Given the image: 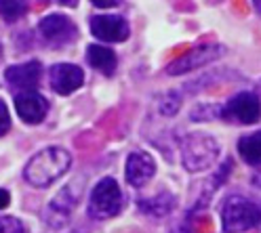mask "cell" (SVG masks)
<instances>
[{
	"instance_id": "6",
	"label": "cell",
	"mask_w": 261,
	"mask_h": 233,
	"mask_svg": "<svg viewBox=\"0 0 261 233\" xmlns=\"http://www.w3.org/2000/svg\"><path fill=\"white\" fill-rule=\"evenodd\" d=\"M223 53H225V46H221V44H198V46L190 48L186 55L177 57L173 63H169L167 74L169 76H184L188 72L202 68V65L217 61L219 57H223Z\"/></svg>"
},
{
	"instance_id": "7",
	"label": "cell",
	"mask_w": 261,
	"mask_h": 233,
	"mask_svg": "<svg viewBox=\"0 0 261 233\" xmlns=\"http://www.w3.org/2000/svg\"><path fill=\"white\" fill-rule=\"evenodd\" d=\"M219 118L234 124H255L261 118V101L255 93H238L221 107Z\"/></svg>"
},
{
	"instance_id": "9",
	"label": "cell",
	"mask_w": 261,
	"mask_h": 233,
	"mask_svg": "<svg viewBox=\"0 0 261 233\" xmlns=\"http://www.w3.org/2000/svg\"><path fill=\"white\" fill-rule=\"evenodd\" d=\"M91 34L99 40V42H108V44H114V42H124L128 36H130V27H128V21L120 15H93L91 17Z\"/></svg>"
},
{
	"instance_id": "4",
	"label": "cell",
	"mask_w": 261,
	"mask_h": 233,
	"mask_svg": "<svg viewBox=\"0 0 261 233\" xmlns=\"http://www.w3.org/2000/svg\"><path fill=\"white\" fill-rule=\"evenodd\" d=\"M122 204L124 199H122V189L118 185V181L106 177L97 183L89 195V214L97 221L114 219L122 210Z\"/></svg>"
},
{
	"instance_id": "2",
	"label": "cell",
	"mask_w": 261,
	"mask_h": 233,
	"mask_svg": "<svg viewBox=\"0 0 261 233\" xmlns=\"http://www.w3.org/2000/svg\"><path fill=\"white\" fill-rule=\"evenodd\" d=\"M261 225V202L230 195L221 206V229L223 233H244Z\"/></svg>"
},
{
	"instance_id": "5",
	"label": "cell",
	"mask_w": 261,
	"mask_h": 233,
	"mask_svg": "<svg viewBox=\"0 0 261 233\" xmlns=\"http://www.w3.org/2000/svg\"><path fill=\"white\" fill-rule=\"evenodd\" d=\"M38 34L46 44H51L55 48H63L78 38V27L68 15L51 13V15H46V17L40 19Z\"/></svg>"
},
{
	"instance_id": "17",
	"label": "cell",
	"mask_w": 261,
	"mask_h": 233,
	"mask_svg": "<svg viewBox=\"0 0 261 233\" xmlns=\"http://www.w3.org/2000/svg\"><path fill=\"white\" fill-rule=\"evenodd\" d=\"M25 13H28V3H23V0H3L0 3V17L7 23L21 19Z\"/></svg>"
},
{
	"instance_id": "3",
	"label": "cell",
	"mask_w": 261,
	"mask_h": 233,
	"mask_svg": "<svg viewBox=\"0 0 261 233\" xmlns=\"http://www.w3.org/2000/svg\"><path fill=\"white\" fill-rule=\"evenodd\" d=\"M221 147L217 139L204 132H190L181 139V164L188 172H202L219 158Z\"/></svg>"
},
{
	"instance_id": "14",
	"label": "cell",
	"mask_w": 261,
	"mask_h": 233,
	"mask_svg": "<svg viewBox=\"0 0 261 233\" xmlns=\"http://www.w3.org/2000/svg\"><path fill=\"white\" fill-rule=\"evenodd\" d=\"M87 59L93 70L101 72L103 76H114L118 68V57L112 48L103 46V44H89L87 48Z\"/></svg>"
},
{
	"instance_id": "18",
	"label": "cell",
	"mask_w": 261,
	"mask_h": 233,
	"mask_svg": "<svg viewBox=\"0 0 261 233\" xmlns=\"http://www.w3.org/2000/svg\"><path fill=\"white\" fill-rule=\"evenodd\" d=\"M0 233H28V227L17 216H0Z\"/></svg>"
},
{
	"instance_id": "20",
	"label": "cell",
	"mask_w": 261,
	"mask_h": 233,
	"mask_svg": "<svg viewBox=\"0 0 261 233\" xmlns=\"http://www.w3.org/2000/svg\"><path fill=\"white\" fill-rule=\"evenodd\" d=\"M11 130V115H9V107L7 103L0 99V137H5Z\"/></svg>"
},
{
	"instance_id": "16",
	"label": "cell",
	"mask_w": 261,
	"mask_h": 233,
	"mask_svg": "<svg viewBox=\"0 0 261 233\" xmlns=\"http://www.w3.org/2000/svg\"><path fill=\"white\" fill-rule=\"evenodd\" d=\"M238 154H240V158L247 164L261 166V130L240 137V141H238Z\"/></svg>"
},
{
	"instance_id": "21",
	"label": "cell",
	"mask_w": 261,
	"mask_h": 233,
	"mask_svg": "<svg viewBox=\"0 0 261 233\" xmlns=\"http://www.w3.org/2000/svg\"><path fill=\"white\" fill-rule=\"evenodd\" d=\"M9 204H11V193L7 189H0V210L9 208Z\"/></svg>"
},
{
	"instance_id": "15",
	"label": "cell",
	"mask_w": 261,
	"mask_h": 233,
	"mask_svg": "<svg viewBox=\"0 0 261 233\" xmlns=\"http://www.w3.org/2000/svg\"><path fill=\"white\" fill-rule=\"evenodd\" d=\"M175 195L169 193V191H160L158 195L154 197H141L139 199V210L145 212L148 216H154V219H162L173 212L175 208Z\"/></svg>"
},
{
	"instance_id": "11",
	"label": "cell",
	"mask_w": 261,
	"mask_h": 233,
	"mask_svg": "<svg viewBox=\"0 0 261 233\" xmlns=\"http://www.w3.org/2000/svg\"><path fill=\"white\" fill-rule=\"evenodd\" d=\"M15 109L25 124H40L48 113V99L38 91H23L15 95Z\"/></svg>"
},
{
	"instance_id": "12",
	"label": "cell",
	"mask_w": 261,
	"mask_h": 233,
	"mask_svg": "<svg viewBox=\"0 0 261 233\" xmlns=\"http://www.w3.org/2000/svg\"><path fill=\"white\" fill-rule=\"evenodd\" d=\"M156 174V162L148 152L128 154L124 164V179L130 187H143Z\"/></svg>"
},
{
	"instance_id": "24",
	"label": "cell",
	"mask_w": 261,
	"mask_h": 233,
	"mask_svg": "<svg viewBox=\"0 0 261 233\" xmlns=\"http://www.w3.org/2000/svg\"><path fill=\"white\" fill-rule=\"evenodd\" d=\"M0 59H3V46H0Z\"/></svg>"
},
{
	"instance_id": "1",
	"label": "cell",
	"mask_w": 261,
	"mask_h": 233,
	"mask_svg": "<svg viewBox=\"0 0 261 233\" xmlns=\"http://www.w3.org/2000/svg\"><path fill=\"white\" fill-rule=\"evenodd\" d=\"M72 166V156L65 147L61 145H51L40 149L38 154L30 158V162L23 168V179L32 187H48L51 183L59 181Z\"/></svg>"
},
{
	"instance_id": "10",
	"label": "cell",
	"mask_w": 261,
	"mask_h": 233,
	"mask_svg": "<svg viewBox=\"0 0 261 233\" xmlns=\"http://www.w3.org/2000/svg\"><path fill=\"white\" fill-rule=\"evenodd\" d=\"M48 84L57 95H72L85 84V72L76 63H55L48 70Z\"/></svg>"
},
{
	"instance_id": "25",
	"label": "cell",
	"mask_w": 261,
	"mask_h": 233,
	"mask_svg": "<svg viewBox=\"0 0 261 233\" xmlns=\"http://www.w3.org/2000/svg\"><path fill=\"white\" fill-rule=\"evenodd\" d=\"M76 233H78V231H76Z\"/></svg>"
},
{
	"instance_id": "22",
	"label": "cell",
	"mask_w": 261,
	"mask_h": 233,
	"mask_svg": "<svg viewBox=\"0 0 261 233\" xmlns=\"http://www.w3.org/2000/svg\"><path fill=\"white\" fill-rule=\"evenodd\" d=\"M95 9H118V3H93Z\"/></svg>"
},
{
	"instance_id": "23",
	"label": "cell",
	"mask_w": 261,
	"mask_h": 233,
	"mask_svg": "<svg viewBox=\"0 0 261 233\" xmlns=\"http://www.w3.org/2000/svg\"><path fill=\"white\" fill-rule=\"evenodd\" d=\"M255 9L259 11V15H261V3H255Z\"/></svg>"
},
{
	"instance_id": "19",
	"label": "cell",
	"mask_w": 261,
	"mask_h": 233,
	"mask_svg": "<svg viewBox=\"0 0 261 233\" xmlns=\"http://www.w3.org/2000/svg\"><path fill=\"white\" fill-rule=\"evenodd\" d=\"M160 113L162 115H175L179 111V107H181V99H179L177 93H169L165 99L160 101Z\"/></svg>"
},
{
	"instance_id": "13",
	"label": "cell",
	"mask_w": 261,
	"mask_h": 233,
	"mask_svg": "<svg viewBox=\"0 0 261 233\" xmlns=\"http://www.w3.org/2000/svg\"><path fill=\"white\" fill-rule=\"evenodd\" d=\"M42 76V65L40 61H28L19 65H9L5 70V80L13 89H17L19 93L23 91H36L38 82Z\"/></svg>"
},
{
	"instance_id": "8",
	"label": "cell",
	"mask_w": 261,
	"mask_h": 233,
	"mask_svg": "<svg viewBox=\"0 0 261 233\" xmlns=\"http://www.w3.org/2000/svg\"><path fill=\"white\" fill-rule=\"evenodd\" d=\"M78 199L80 197H78V193L74 191L72 185L59 189L55 193V197L44 208V223L51 229H63L65 225L70 223L72 214H74V210L78 206Z\"/></svg>"
}]
</instances>
